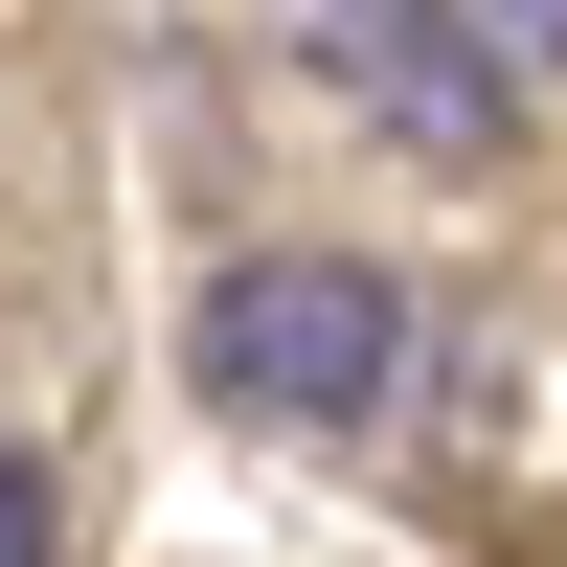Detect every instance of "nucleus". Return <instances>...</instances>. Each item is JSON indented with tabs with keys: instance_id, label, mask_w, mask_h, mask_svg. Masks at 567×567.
Instances as JSON below:
<instances>
[{
	"instance_id": "f257e3e1",
	"label": "nucleus",
	"mask_w": 567,
	"mask_h": 567,
	"mask_svg": "<svg viewBox=\"0 0 567 567\" xmlns=\"http://www.w3.org/2000/svg\"><path fill=\"white\" fill-rule=\"evenodd\" d=\"M386 386H409V296L363 250H250L205 296V409H250V432H363Z\"/></svg>"
},
{
	"instance_id": "f03ea898",
	"label": "nucleus",
	"mask_w": 567,
	"mask_h": 567,
	"mask_svg": "<svg viewBox=\"0 0 567 567\" xmlns=\"http://www.w3.org/2000/svg\"><path fill=\"white\" fill-rule=\"evenodd\" d=\"M272 45H296L363 136H409V159H499V136H523V69L477 45V0H272Z\"/></svg>"
},
{
	"instance_id": "7ed1b4c3",
	"label": "nucleus",
	"mask_w": 567,
	"mask_h": 567,
	"mask_svg": "<svg viewBox=\"0 0 567 567\" xmlns=\"http://www.w3.org/2000/svg\"><path fill=\"white\" fill-rule=\"evenodd\" d=\"M69 545V499H45V454H0V567H45Z\"/></svg>"
},
{
	"instance_id": "20e7f679",
	"label": "nucleus",
	"mask_w": 567,
	"mask_h": 567,
	"mask_svg": "<svg viewBox=\"0 0 567 567\" xmlns=\"http://www.w3.org/2000/svg\"><path fill=\"white\" fill-rule=\"evenodd\" d=\"M477 45L499 69H567V0H477Z\"/></svg>"
}]
</instances>
